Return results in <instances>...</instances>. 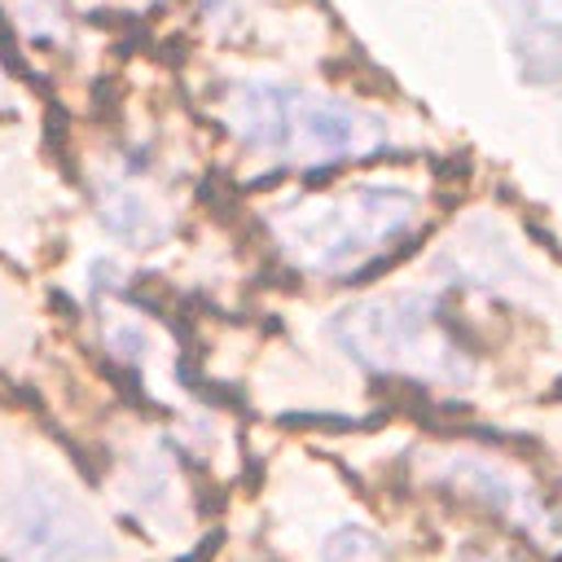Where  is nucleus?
I'll list each match as a JSON object with an SVG mask.
<instances>
[{"mask_svg":"<svg viewBox=\"0 0 562 562\" xmlns=\"http://www.w3.org/2000/svg\"><path fill=\"white\" fill-rule=\"evenodd\" d=\"M0 553L4 562H119L88 505L31 457H0Z\"/></svg>","mask_w":562,"mask_h":562,"instance_id":"nucleus-4","label":"nucleus"},{"mask_svg":"<svg viewBox=\"0 0 562 562\" xmlns=\"http://www.w3.org/2000/svg\"><path fill=\"white\" fill-rule=\"evenodd\" d=\"M321 553H325V562H386V544H382V536H373V531L360 527V522H342V527H334V531L325 536Z\"/></svg>","mask_w":562,"mask_h":562,"instance_id":"nucleus-8","label":"nucleus"},{"mask_svg":"<svg viewBox=\"0 0 562 562\" xmlns=\"http://www.w3.org/2000/svg\"><path fill=\"white\" fill-rule=\"evenodd\" d=\"M426 220L422 193L404 184H334L281 198L263 211L272 250L299 272L321 281L360 277L391 259Z\"/></svg>","mask_w":562,"mask_h":562,"instance_id":"nucleus-1","label":"nucleus"},{"mask_svg":"<svg viewBox=\"0 0 562 562\" xmlns=\"http://www.w3.org/2000/svg\"><path fill=\"white\" fill-rule=\"evenodd\" d=\"M426 483H435L439 492L457 496L461 505H474L479 514L531 536V540H549L553 536V505L544 501V492L505 457L496 452H479V448H448V452H426L422 465Z\"/></svg>","mask_w":562,"mask_h":562,"instance_id":"nucleus-5","label":"nucleus"},{"mask_svg":"<svg viewBox=\"0 0 562 562\" xmlns=\"http://www.w3.org/2000/svg\"><path fill=\"white\" fill-rule=\"evenodd\" d=\"M92 206L110 237L149 250L171 233V206L158 193L154 167L145 154H119L101 176H92Z\"/></svg>","mask_w":562,"mask_h":562,"instance_id":"nucleus-6","label":"nucleus"},{"mask_svg":"<svg viewBox=\"0 0 562 562\" xmlns=\"http://www.w3.org/2000/svg\"><path fill=\"white\" fill-rule=\"evenodd\" d=\"M13 26L35 44H66V13L57 0H0Z\"/></svg>","mask_w":562,"mask_h":562,"instance_id":"nucleus-7","label":"nucleus"},{"mask_svg":"<svg viewBox=\"0 0 562 562\" xmlns=\"http://www.w3.org/2000/svg\"><path fill=\"white\" fill-rule=\"evenodd\" d=\"M198 9H202L206 18H224V13L233 9V0H198Z\"/></svg>","mask_w":562,"mask_h":562,"instance_id":"nucleus-10","label":"nucleus"},{"mask_svg":"<svg viewBox=\"0 0 562 562\" xmlns=\"http://www.w3.org/2000/svg\"><path fill=\"white\" fill-rule=\"evenodd\" d=\"M329 334L342 356L373 378H395L430 391H461L474 378V351L435 294H364L329 321Z\"/></svg>","mask_w":562,"mask_h":562,"instance_id":"nucleus-3","label":"nucleus"},{"mask_svg":"<svg viewBox=\"0 0 562 562\" xmlns=\"http://www.w3.org/2000/svg\"><path fill=\"white\" fill-rule=\"evenodd\" d=\"M215 114L246 154L294 171L334 167L347 158L378 154L386 145L382 114L303 83L233 79L220 88Z\"/></svg>","mask_w":562,"mask_h":562,"instance_id":"nucleus-2","label":"nucleus"},{"mask_svg":"<svg viewBox=\"0 0 562 562\" xmlns=\"http://www.w3.org/2000/svg\"><path fill=\"white\" fill-rule=\"evenodd\" d=\"M457 562H531V558H518V553H501V549H465Z\"/></svg>","mask_w":562,"mask_h":562,"instance_id":"nucleus-9","label":"nucleus"}]
</instances>
